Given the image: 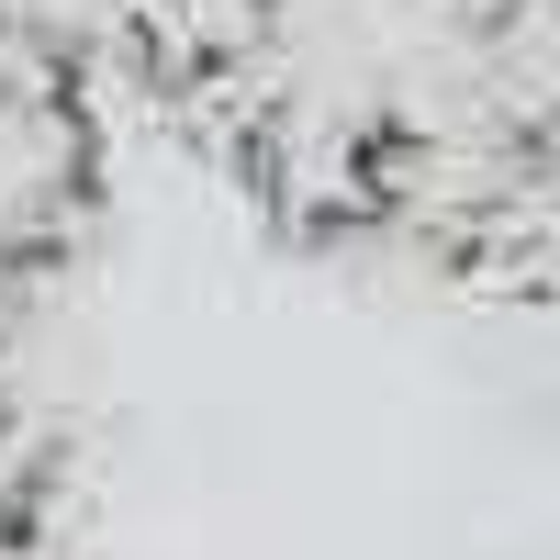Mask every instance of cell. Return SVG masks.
<instances>
[{
  "instance_id": "3957f363",
  "label": "cell",
  "mask_w": 560,
  "mask_h": 560,
  "mask_svg": "<svg viewBox=\"0 0 560 560\" xmlns=\"http://www.w3.org/2000/svg\"><path fill=\"white\" fill-rule=\"evenodd\" d=\"M459 280L493 292V303H516L527 325L560 337V102H549L538 147H527V168H516V191L493 202V224H482V247H471Z\"/></svg>"
},
{
  "instance_id": "6da1fadb",
  "label": "cell",
  "mask_w": 560,
  "mask_h": 560,
  "mask_svg": "<svg viewBox=\"0 0 560 560\" xmlns=\"http://www.w3.org/2000/svg\"><path fill=\"white\" fill-rule=\"evenodd\" d=\"M113 79L280 247L459 280L560 102V0H113Z\"/></svg>"
},
{
  "instance_id": "7a4b0ae2",
  "label": "cell",
  "mask_w": 560,
  "mask_h": 560,
  "mask_svg": "<svg viewBox=\"0 0 560 560\" xmlns=\"http://www.w3.org/2000/svg\"><path fill=\"white\" fill-rule=\"evenodd\" d=\"M102 202H113L102 57L45 12H0V314L79 269Z\"/></svg>"
}]
</instances>
